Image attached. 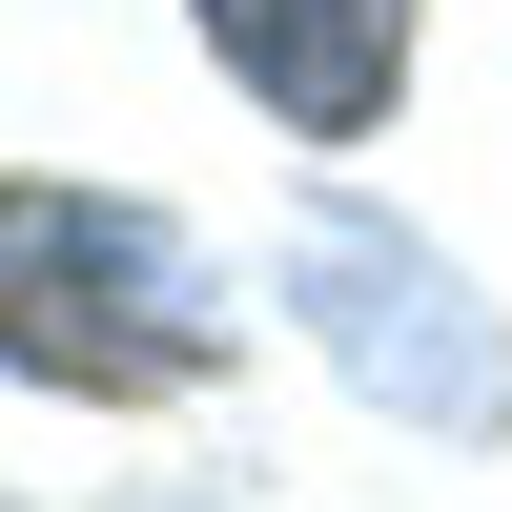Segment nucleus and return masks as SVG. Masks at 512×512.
<instances>
[{
    "instance_id": "1",
    "label": "nucleus",
    "mask_w": 512,
    "mask_h": 512,
    "mask_svg": "<svg viewBox=\"0 0 512 512\" xmlns=\"http://www.w3.org/2000/svg\"><path fill=\"white\" fill-rule=\"evenodd\" d=\"M226 328H246L226 267H205L144 185H62V164H21V205H0V349H21V390L164 410V390L226 369Z\"/></svg>"
},
{
    "instance_id": "3",
    "label": "nucleus",
    "mask_w": 512,
    "mask_h": 512,
    "mask_svg": "<svg viewBox=\"0 0 512 512\" xmlns=\"http://www.w3.org/2000/svg\"><path fill=\"white\" fill-rule=\"evenodd\" d=\"M185 41L246 82V123H287L308 164L390 144L410 62H431V0H185Z\"/></svg>"
},
{
    "instance_id": "2",
    "label": "nucleus",
    "mask_w": 512,
    "mask_h": 512,
    "mask_svg": "<svg viewBox=\"0 0 512 512\" xmlns=\"http://www.w3.org/2000/svg\"><path fill=\"white\" fill-rule=\"evenodd\" d=\"M287 328H308L390 431L512 451V328L472 308V267H451L431 226H390V205H308V226H287Z\"/></svg>"
}]
</instances>
